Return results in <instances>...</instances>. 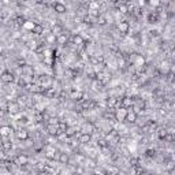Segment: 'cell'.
<instances>
[{"mask_svg":"<svg viewBox=\"0 0 175 175\" xmlns=\"http://www.w3.org/2000/svg\"><path fill=\"white\" fill-rule=\"evenodd\" d=\"M148 3H149L151 6H153V7H159V6H160V2H159V0H149Z\"/></svg>","mask_w":175,"mask_h":175,"instance_id":"obj_39","label":"cell"},{"mask_svg":"<svg viewBox=\"0 0 175 175\" xmlns=\"http://www.w3.org/2000/svg\"><path fill=\"white\" fill-rule=\"evenodd\" d=\"M25 21H26V18H25V17H22V15L17 17V18L14 19V22H15V26H21V28H22L23 23H25Z\"/></svg>","mask_w":175,"mask_h":175,"instance_id":"obj_30","label":"cell"},{"mask_svg":"<svg viewBox=\"0 0 175 175\" xmlns=\"http://www.w3.org/2000/svg\"><path fill=\"white\" fill-rule=\"evenodd\" d=\"M21 69H22V75H33V73H34L33 67H30L29 65L22 66Z\"/></svg>","mask_w":175,"mask_h":175,"instance_id":"obj_24","label":"cell"},{"mask_svg":"<svg viewBox=\"0 0 175 175\" xmlns=\"http://www.w3.org/2000/svg\"><path fill=\"white\" fill-rule=\"evenodd\" d=\"M59 121H60V119L58 118V116H49V119L47 121V123H48V125H58V123H59Z\"/></svg>","mask_w":175,"mask_h":175,"instance_id":"obj_34","label":"cell"},{"mask_svg":"<svg viewBox=\"0 0 175 175\" xmlns=\"http://www.w3.org/2000/svg\"><path fill=\"white\" fill-rule=\"evenodd\" d=\"M51 33H52V34H55V36H58V34L63 33V28H62V25H59V23H55V25L51 28Z\"/></svg>","mask_w":175,"mask_h":175,"instance_id":"obj_20","label":"cell"},{"mask_svg":"<svg viewBox=\"0 0 175 175\" xmlns=\"http://www.w3.org/2000/svg\"><path fill=\"white\" fill-rule=\"evenodd\" d=\"M36 23H37V22H34V21H28V19H26L25 23L22 25V29H25V30H28V32H32V30H33V28L36 26Z\"/></svg>","mask_w":175,"mask_h":175,"instance_id":"obj_19","label":"cell"},{"mask_svg":"<svg viewBox=\"0 0 175 175\" xmlns=\"http://www.w3.org/2000/svg\"><path fill=\"white\" fill-rule=\"evenodd\" d=\"M166 131H167L168 134H173V136H175V129H174V126H170L168 129H166Z\"/></svg>","mask_w":175,"mask_h":175,"instance_id":"obj_42","label":"cell"},{"mask_svg":"<svg viewBox=\"0 0 175 175\" xmlns=\"http://www.w3.org/2000/svg\"><path fill=\"white\" fill-rule=\"evenodd\" d=\"M145 155H147V157H149V159H152V157L156 156V151H155V149H148L147 152H145Z\"/></svg>","mask_w":175,"mask_h":175,"instance_id":"obj_36","label":"cell"},{"mask_svg":"<svg viewBox=\"0 0 175 175\" xmlns=\"http://www.w3.org/2000/svg\"><path fill=\"white\" fill-rule=\"evenodd\" d=\"M44 155H45L47 160H55V157H56V149L52 148V147H47Z\"/></svg>","mask_w":175,"mask_h":175,"instance_id":"obj_13","label":"cell"},{"mask_svg":"<svg viewBox=\"0 0 175 175\" xmlns=\"http://www.w3.org/2000/svg\"><path fill=\"white\" fill-rule=\"evenodd\" d=\"M167 134V131H166V129H159L157 130V136H159V138L160 140H163V137Z\"/></svg>","mask_w":175,"mask_h":175,"instance_id":"obj_38","label":"cell"},{"mask_svg":"<svg viewBox=\"0 0 175 175\" xmlns=\"http://www.w3.org/2000/svg\"><path fill=\"white\" fill-rule=\"evenodd\" d=\"M44 63L48 65L49 67H52L55 65V59H54V58H44Z\"/></svg>","mask_w":175,"mask_h":175,"instance_id":"obj_35","label":"cell"},{"mask_svg":"<svg viewBox=\"0 0 175 175\" xmlns=\"http://www.w3.org/2000/svg\"><path fill=\"white\" fill-rule=\"evenodd\" d=\"M70 99L74 101H81L84 99V92L81 89H71V92H70Z\"/></svg>","mask_w":175,"mask_h":175,"instance_id":"obj_9","label":"cell"},{"mask_svg":"<svg viewBox=\"0 0 175 175\" xmlns=\"http://www.w3.org/2000/svg\"><path fill=\"white\" fill-rule=\"evenodd\" d=\"M134 106V99L133 96H123V97L121 99V107H123V108H131V107Z\"/></svg>","mask_w":175,"mask_h":175,"instance_id":"obj_7","label":"cell"},{"mask_svg":"<svg viewBox=\"0 0 175 175\" xmlns=\"http://www.w3.org/2000/svg\"><path fill=\"white\" fill-rule=\"evenodd\" d=\"M81 131L92 134V133H95L96 131V127H95V125H93L92 122H85V123L82 125V127H81Z\"/></svg>","mask_w":175,"mask_h":175,"instance_id":"obj_12","label":"cell"},{"mask_svg":"<svg viewBox=\"0 0 175 175\" xmlns=\"http://www.w3.org/2000/svg\"><path fill=\"white\" fill-rule=\"evenodd\" d=\"M126 63H127V60L125 56H122V55H118V56H116V65H118V67L123 69V67H126Z\"/></svg>","mask_w":175,"mask_h":175,"instance_id":"obj_21","label":"cell"},{"mask_svg":"<svg viewBox=\"0 0 175 175\" xmlns=\"http://www.w3.org/2000/svg\"><path fill=\"white\" fill-rule=\"evenodd\" d=\"M47 131H48L49 136L55 137L58 133H59V129H58V125H48V126H47Z\"/></svg>","mask_w":175,"mask_h":175,"instance_id":"obj_18","label":"cell"},{"mask_svg":"<svg viewBox=\"0 0 175 175\" xmlns=\"http://www.w3.org/2000/svg\"><path fill=\"white\" fill-rule=\"evenodd\" d=\"M97 147L99 148H104V147H110V142L106 138H97Z\"/></svg>","mask_w":175,"mask_h":175,"instance_id":"obj_29","label":"cell"},{"mask_svg":"<svg viewBox=\"0 0 175 175\" xmlns=\"http://www.w3.org/2000/svg\"><path fill=\"white\" fill-rule=\"evenodd\" d=\"M30 33H34L36 36H41V34L44 33V28H43V25H40V23H36V26L33 28V30H32Z\"/></svg>","mask_w":175,"mask_h":175,"instance_id":"obj_25","label":"cell"},{"mask_svg":"<svg viewBox=\"0 0 175 175\" xmlns=\"http://www.w3.org/2000/svg\"><path fill=\"white\" fill-rule=\"evenodd\" d=\"M126 114H127V108H123V107H119V108L115 110L114 112V119L116 122H125V118H126Z\"/></svg>","mask_w":175,"mask_h":175,"instance_id":"obj_2","label":"cell"},{"mask_svg":"<svg viewBox=\"0 0 175 175\" xmlns=\"http://www.w3.org/2000/svg\"><path fill=\"white\" fill-rule=\"evenodd\" d=\"M0 80H2L4 84H13L14 80H15V77H14V74H13L11 71H8V70H4V71L0 74Z\"/></svg>","mask_w":175,"mask_h":175,"instance_id":"obj_5","label":"cell"},{"mask_svg":"<svg viewBox=\"0 0 175 175\" xmlns=\"http://www.w3.org/2000/svg\"><path fill=\"white\" fill-rule=\"evenodd\" d=\"M13 131H14V129L11 126H8V125L0 126V137H3V138H6V137H10Z\"/></svg>","mask_w":175,"mask_h":175,"instance_id":"obj_11","label":"cell"},{"mask_svg":"<svg viewBox=\"0 0 175 175\" xmlns=\"http://www.w3.org/2000/svg\"><path fill=\"white\" fill-rule=\"evenodd\" d=\"M93 173L95 174H107V170H103V168H95Z\"/></svg>","mask_w":175,"mask_h":175,"instance_id":"obj_40","label":"cell"},{"mask_svg":"<svg viewBox=\"0 0 175 175\" xmlns=\"http://www.w3.org/2000/svg\"><path fill=\"white\" fill-rule=\"evenodd\" d=\"M65 133L67 134V137H73V136H75V133H77V129L75 127H73V126H67V129L65 130Z\"/></svg>","mask_w":175,"mask_h":175,"instance_id":"obj_27","label":"cell"},{"mask_svg":"<svg viewBox=\"0 0 175 175\" xmlns=\"http://www.w3.org/2000/svg\"><path fill=\"white\" fill-rule=\"evenodd\" d=\"M54 10L56 11L58 14H65L66 13V6L63 4V3H60V2H56V3H54Z\"/></svg>","mask_w":175,"mask_h":175,"instance_id":"obj_14","label":"cell"},{"mask_svg":"<svg viewBox=\"0 0 175 175\" xmlns=\"http://www.w3.org/2000/svg\"><path fill=\"white\" fill-rule=\"evenodd\" d=\"M39 44H40V43H37L36 40H30V41H28V43H26V45H28L30 49H33V51H36V49H37V47H39Z\"/></svg>","mask_w":175,"mask_h":175,"instance_id":"obj_31","label":"cell"},{"mask_svg":"<svg viewBox=\"0 0 175 175\" xmlns=\"http://www.w3.org/2000/svg\"><path fill=\"white\" fill-rule=\"evenodd\" d=\"M148 22L149 23H152V25H155V23H157L159 22V14L157 13H151L149 15H148Z\"/></svg>","mask_w":175,"mask_h":175,"instance_id":"obj_23","label":"cell"},{"mask_svg":"<svg viewBox=\"0 0 175 175\" xmlns=\"http://www.w3.org/2000/svg\"><path fill=\"white\" fill-rule=\"evenodd\" d=\"M45 41L47 43H55V41H56V36H55V34H52V33H49V36L45 39Z\"/></svg>","mask_w":175,"mask_h":175,"instance_id":"obj_37","label":"cell"},{"mask_svg":"<svg viewBox=\"0 0 175 175\" xmlns=\"http://www.w3.org/2000/svg\"><path fill=\"white\" fill-rule=\"evenodd\" d=\"M96 21H97V23H99L100 26H104V25L107 23V17L104 15V14H100V15L96 18Z\"/></svg>","mask_w":175,"mask_h":175,"instance_id":"obj_28","label":"cell"},{"mask_svg":"<svg viewBox=\"0 0 175 175\" xmlns=\"http://www.w3.org/2000/svg\"><path fill=\"white\" fill-rule=\"evenodd\" d=\"M13 142L10 141V140H4V141L2 142V149H4L6 152H10L11 149H13Z\"/></svg>","mask_w":175,"mask_h":175,"instance_id":"obj_22","label":"cell"},{"mask_svg":"<svg viewBox=\"0 0 175 175\" xmlns=\"http://www.w3.org/2000/svg\"><path fill=\"white\" fill-rule=\"evenodd\" d=\"M17 65H18V67H22V66H25V65H26L25 59H18V60H17Z\"/></svg>","mask_w":175,"mask_h":175,"instance_id":"obj_43","label":"cell"},{"mask_svg":"<svg viewBox=\"0 0 175 175\" xmlns=\"http://www.w3.org/2000/svg\"><path fill=\"white\" fill-rule=\"evenodd\" d=\"M75 136H77V140H78V144H89L90 141H92V134L89 133H84V131H80V133H75Z\"/></svg>","mask_w":175,"mask_h":175,"instance_id":"obj_4","label":"cell"},{"mask_svg":"<svg viewBox=\"0 0 175 175\" xmlns=\"http://www.w3.org/2000/svg\"><path fill=\"white\" fill-rule=\"evenodd\" d=\"M6 153H7V152H6L4 149H0V162L6 159V156H7V155H6Z\"/></svg>","mask_w":175,"mask_h":175,"instance_id":"obj_41","label":"cell"},{"mask_svg":"<svg viewBox=\"0 0 175 175\" xmlns=\"http://www.w3.org/2000/svg\"><path fill=\"white\" fill-rule=\"evenodd\" d=\"M67 41H69V39H67V34L66 33H60L56 36V43L59 44V45H66Z\"/></svg>","mask_w":175,"mask_h":175,"instance_id":"obj_17","label":"cell"},{"mask_svg":"<svg viewBox=\"0 0 175 175\" xmlns=\"http://www.w3.org/2000/svg\"><path fill=\"white\" fill-rule=\"evenodd\" d=\"M73 44H74L75 47H82L84 44H85V40L82 39L81 34H75V36L73 37Z\"/></svg>","mask_w":175,"mask_h":175,"instance_id":"obj_16","label":"cell"},{"mask_svg":"<svg viewBox=\"0 0 175 175\" xmlns=\"http://www.w3.org/2000/svg\"><path fill=\"white\" fill-rule=\"evenodd\" d=\"M58 160H59L60 164H69V162H70V156H69V153H66V152H60V153H59V156H58Z\"/></svg>","mask_w":175,"mask_h":175,"instance_id":"obj_15","label":"cell"},{"mask_svg":"<svg viewBox=\"0 0 175 175\" xmlns=\"http://www.w3.org/2000/svg\"><path fill=\"white\" fill-rule=\"evenodd\" d=\"M67 122L66 121H59V123H58V129H59V131H65L67 129Z\"/></svg>","mask_w":175,"mask_h":175,"instance_id":"obj_33","label":"cell"},{"mask_svg":"<svg viewBox=\"0 0 175 175\" xmlns=\"http://www.w3.org/2000/svg\"><path fill=\"white\" fill-rule=\"evenodd\" d=\"M55 138H56L59 142H66L67 140H69V137H67V134L65 133V131H59V133L55 136Z\"/></svg>","mask_w":175,"mask_h":175,"instance_id":"obj_26","label":"cell"},{"mask_svg":"<svg viewBox=\"0 0 175 175\" xmlns=\"http://www.w3.org/2000/svg\"><path fill=\"white\" fill-rule=\"evenodd\" d=\"M137 119H138V114H137L133 108H129V110H127V114H126V118H125V122H127V123H137Z\"/></svg>","mask_w":175,"mask_h":175,"instance_id":"obj_6","label":"cell"},{"mask_svg":"<svg viewBox=\"0 0 175 175\" xmlns=\"http://www.w3.org/2000/svg\"><path fill=\"white\" fill-rule=\"evenodd\" d=\"M6 110H7L8 114L14 115V114H19V111H21V106H19L18 101H11V100H8L7 104H6Z\"/></svg>","mask_w":175,"mask_h":175,"instance_id":"obj_1","label":"cell"},{"mask_svg":"<svg viewBox=\"0 0 175 175\" xmlns=\"http://www.w3.org/2000/svg\"><path fill=\"white\" fill-rule=\"evenodd\" d=\"M6 112H7V110H0V119H3L6 116Z\"/></svg>","mask_w":175,"mask_h":175,"instance_id":"obj_44","label":"cell"},{"mask_svg":"<svg viewBox=\"0 0 175 175\" xmlns=\"http://www.w3.org/2000/svg\"><path fill=\"white\" fill-rule=\"evenodd\" d=\"M29 156L26 153H18L15 157L13 159V163H15L17 166H26L29 164Z\"/></svg>","mask_w":175,"mask_h":175,"instance_id":"obj_3","label":"cell"},{"mask_svg":"<svg viewBox=\"0 0 175 175\" xmlns=\"http://www.w3.org/2000/svg\"><path fill=\"white\" fill-rule=\"evenodd\" d=\"M118 11L121 14H127V13H129V6H127V4H121L118 7Z\"/></svg>","mask_w":175,"mask_h":175,"instance_id":"obj_32","label":"cell"},{"mask_svg":"<svg viewBox=\"0 0 175 175\" xmlns=\"http://www.w3.org/2000/svg\"><path fill=\"white\" fill-rule=\"evenodd\" d=\"M116 28H118L119 33H121L122 36H125V34H127L130 32V25L126 21H121V22L118 23V26H116Z\"/></svg>","mask_w":175,"mask_h":175,"instance_id":"obj_10","label":"cell"},{"mask_svg":"<svg viewBox=\"0 0 175 175\" xmlns=\"http://www.w3.org/2000/svg\"><path fill=\"white\" fill-rule=\"evenodd\" d=\"M15 137L19 140V141H28L29 140V131L26 129L19 127V129L15 130Z\"/></svg>","mask_w":175,"mask_h":175,"instance_id":"obj_8","label":"cell"}]
</instances>
